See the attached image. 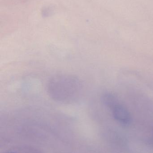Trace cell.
<instances>
[{
  "instance_id": "obj_1",
  "label": "cell",
  "mask_w": 153,
  "mask_h": 153,
  "mask_svg": "<svg viewBox=\"0 0 153 153\" xmlns=\"http://www.w3.org/2000/svg\"><path fill=\"white\" fill-rule=\"evenodd\" d=\"M50 98L59 103L71 104L78 102L84 94L80 78L69 74H58L50 78L46 85Z\"/></svg>"
},
{
  "instance_id": "obj_2",
  "label": "cell",
  "mask_w": 153,
  "mask_h": 153,
  "mask_svg": "<svg viewBox=\"0 0 153 153\" xmlns=\"http://www.w3.org/2000/svg\"><path fill=\"white\" fill-rule=\"evenodd\" d=\"M115 119L125 125L129 124L131 118L127 109L119 102L110 108Z\"/></svg>"
}]
</instances>
